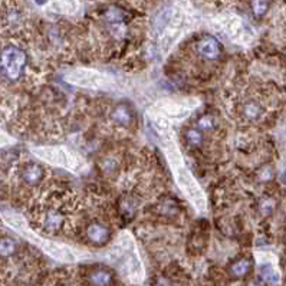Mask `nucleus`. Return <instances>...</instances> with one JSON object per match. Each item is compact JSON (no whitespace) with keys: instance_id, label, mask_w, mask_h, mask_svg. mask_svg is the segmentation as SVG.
<instances>
[{"instance_id":"obj_4","label":"nucleus","mask_w":286,"mask_h":286,"mask_svg":"<svg viewBox=\"0 0 286 286\" xmlns=\"http://www.w3.org/2000/svg\"><path fill=\"white\" fill-rule=\"evenodd\" d=\"M86 236L94 245H105L110 240L111 233L104 224H101V223H91L88 226V229H86Z\"/></svg>"},{"instance_id":"obj_1","label":"nucleus","mask_w":286,"mask_h":286,"mask_svg":"<svg viewBox=\"0 0 286 286\" xmlns=\"http://www.w3.org/2000/svg\"><path fill=\"white\" fill-rule=\"evenodd\" d=\"M26 55L16 46H7L1 52V72L9 81H19L26 66Z\"/></svg>"},{"instance_id":"obj_8","label":"nucleus","mask_w":286,"mask_h":286,"mask_svg":"<svg viewBox=\"0 0 286 286\" xmlns=\"http://www.w3.org/2000/svg\"><path fill=\"white\" fill-rule=\"evenodd\" d=\"M89 279H91V284L94 285H108L112 278L107 270H95Z\"/></svg>"},{"instance_id":"obj_3","label":"nucleus","mask_w":286,"mask_h":286,"mask_svg":"<svg viewBox=\"0 0 286 286\" xmlns=\"http://www.w3.org/2000/svg\"><path fill=\"white\" fill-rule=\"evenodd\" d=\"M43 177H45V168L39 164L29 163L22 168V180L28 186L41 184Z\"/></svg>"},{"instance_id":"obj_7","label":"nucleus","mask_w":286,"mask_h":286,"mask_svg":"<svg viewBox=\"0 0 286 286\" xmlns=\"http://www.w3.org/2000/svg\"><path fill=\"white\" fill-rule=\"evenodd\" d=\"M270 7V1L269 0H250V9L253 12V15L256 17H262L268 13Z\"/></svg>"},{"instance_id":"obj_5","label":"nucleus","mask_w":286,"mask_h":286,"mask_svg":"<svg viewBox=\"0 0 286 286\" xmlns=\"http://www.w3.org/2000/svg\"><path fill=\"white\" fill-rule=\"evenodd\" d=\"M112 120L120 125H128L132 120V114L128 110V107L118 105V107H115V110L112 112Z\"/></svg>"},{"instance_id":"obj_10","label":"nucleus","mask_w":286,"mask_h":286,"mask_svg":"<svg viewBox=\"0 0 286 286\" xmlns=\"http://www.w3.org/2000/svg\"><path fill=\"white\" fill-rule=\"evenodd\" d=\"M282 181H284V183L286 184V170L284 171V173H282Z\"/></svg>"},{"instance_id":"obj_9","label":"nucleus","mask_w":286,"mask_h":286,"mask_svg":"<svg viewBox=\"0 0 286 286\" xmlns=\"http://www.w3.org/2000/svg\"><path fill=\"white\" fill-rule=\"evenodd\" d=\"M16 250V242L10 238H3L1 239V245H0V252H1V256L6 257V256H10L13 252Z\"/></svg>"},{"instance_id":"obj_6","label":"nucleus","mask_w":286,"mask_h":286,"mask_svg":"<svg viewBox=\"0 0 286 286\" xmlns=\"http://www.w3.org/2000/svg\"><path fill=\"white\" fill-rule=\"evenodd\" d=\"M230 272L238 279L245 278V276L249 275V272H250V260L249 259H240V260H238L236 263L232 265Z\"/></svg>"},{"instance_id":"obj_11","label":"nucleus","mask_w":286,"mask_h":286,"mask_svg":"<svg viewBox=\"0 0 286 286\" xmlns=\"http://www.w3.org/2000/svg\"><path fill=\"white\" fill-rule=\"evenodd\" d=\"M35 1H36L38 4H45V3H46V0H35Z\"/></svg>"},{"instance_id":"obj_2","label":"nucleus","mask_w":286,"mask_h":286,"mask_svg":"<svg viewBox=\"0 0 286 286\" xmlns=\"http://www.w3.org/2000/svg\"><path fill=\"white\" fill-rule=\"evenodd\" d=\"M196 50L205 61H217L222 55V45L213 36H203L196 43Z\"/></svg>"}]
</instances>
